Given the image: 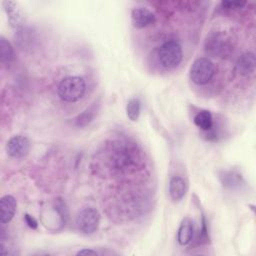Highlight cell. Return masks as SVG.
<instances>
[{
    "mask_svg": "<svg viewBox=\"0 0 256 256\" xmlns=\"http://www.w3.org/2000/svg\"><path fill=\"white\" fill-rule=\"evenodd\" d=\"M104 152V165L114 172H128L134 170L141 162V151L135 143L126 140L110 142L102 151Z\"/></svg>",
    "mask_w": 256,
    "mask_h": 256,
    "instance_id": "cell-1",
    "label": "cell"
},
{
    "mask_svg": "<svg viewBox=\"0 0 256 256\" xmlns=\"http://www.w3.org/2000/svg\"><path fill=\"white\" fill-rule=\"evenodd\" d=\"M86 84L79 76H68L61 80L57 92L59 97L65 102H76L85 93Z\"/></svg>",
    "mask_w": 256,
    "mask_h": 256,
    "instance_id": "cell-2",
    "label": "cell"
},
{
    "mask_svg": "<svg viewBox=\"0 0 256 256\" xmlns=\"http://www.w3.org/2000/svg\"><path fill=\"white\" fill-rule=\"evenodd\" d=\"M182 47L175 40L164 42L158 50L159 62L163 67L168 69L177 67L182 61Z\"/></svg>",
    "mask_w": 256,
    "mask_h": 256,
    "instance_id": "cell-3",
    "label": "cell"
},
{
    "mask_svg": "<svg viewBox=\"0 0 256 256\" xmlns=\"http://www.w3.org/2000/svg\"><path fill=\"white\" fill-rule=\"evenodd\" d=\"M215 74V65L213 62L206 58H197L190 68V79L197 85H204L208 83Z\"/></svg>",
    "mask_w": 256,
    "mask_h": 256,
    "instance_id": "cell-4",
    "label": "cell"
},
{
    "mask_svg": "<svg viewBox=\"0 0 256 256\" xmlns=\"http://www.w3.org/2000/svg\"><path fill=\"white\" fill-rule=\"evenodd\" d=\"M100 223L99 212L92 207L83 208L76 217V225L78 229L84 234L94 233Z\"/></svg>",
    "mask_w": 256,
    "mask_h": 256,
    "instance_id": "cell-5",
    "label": "cell"
},
{
    "mask_svg": "<svg viewBox=\"0 0 256 256\" xmlns=\"http://www.w3.org/2000/svg\"><path fill=\"white\" fill-rule=\"evenodd\" d=\"M30 147L31 144L27 137L22 135H15L11 137L6 143V152L13 158H23L28 155Z\"/></svg>",
    "mask_w": 256,
    "mask_h": 256,
    "instance_id": "cell-6",
    "label": "cell"
},
{
    "mask_svg": "<svg viewBox=\"0 0 256 256\" xmlns=\"http://www.w3.org/2000/svg\"><path fill=\"white\" fill-rule=\"evenodd\" d=\"M229 49L227 38L221 33L210 34L205 41V50L216 56H223Z\"/></svg>",
    "mask_w": 256,
    "mask_h": 256,
    "instance_id": "cell-7",
    "label": "cell"
},
{
    "mask_svg": "<svg viewBox=\"0 0 256 256\" xmlns=\"http://www.w3.org/2000/svg\"><path fill=\"white\" fill-rule=\"evenodd\" d=\"M131 22L136 28H144L155 22V15L147 8L137 7L131 11Z\"/></svg>",
    "mask_w": 256,
    "mask_h": 256,
    "instance_id": "cell-8",
    "label": "cell"
},
{
    "mask_svg": "<svg viewBox=\"0 0 256 256\" xmlns=\"http://www.w3.org/2000/svg\"><path fill=\"white\" fill-rule=\"evenodd\" d=\"M17 201L12 195H5L0 200V222L1 224L9 223L15 215Z\"/></svg>",
    "mask_w": 256,
    "mask_h": 256,
    "instance_id": "cell-9",
    "label": "cell"
},
{
    "mask_svg": "<svg viewBox=\"0 0 256 256\" xmlns=\"http://www.w3.org/2000/svg\"><path fill=\"white\" fill-rule=\"evenodd\" d=\"M256 67V58L252 52L242 54L236 63V70L242 76H249L253 74Z\"/></svg>",
    "mask_w": 256,
    "mask_h": 256,
    "instance_id": "cell-10",
    "label": "cell"
},
{
    "mask_svg": "<svg viewBox=\"0 0 256 256\" xmlns=\"http://www.w3.org/2000/svg\"><path fill=\"white\" fill-rule=\"evenodd\" d=\"M187 183L180 176H173L169 181V195L173 201H180L187 192Z\"/></svg>",
    "mask_w": 256,
    "mask_h": 256,
    "instance_id": "cell-11",
    "label": "cell"
},
{
    "mask_svg": "<svg viewBox=\"0 0 256 256\" xmlns=\"http://www.w3.org/2000/svg\"><path fill=\"white\" fill-rule=\"evenodd\" d=\"M193 235H194L193 221L190 218L186 217L182 220L177 232L178 243L182 246L189 244L193 238Z\"/></svg>",
    "mask_w": 256,
    "mask_h": 256,
    "instance_id": "cell-12",
    "label": "cell"
},
{
    "mask_svg": "<svg viewBox=\"0 0 256 256\" xmlns=\"http://www.w3.org/2000/svg\"><path fill=\"white\" fill-rule=\"evenodd\" d=\"M194 124L204 132L211 131L213 128L212 114L207 110H201L194 116Z\"/></svg>",
    "mask_w": 256,
    "mask_h": 256,
    "instance_id": "cell-13",
    "label": "cell"
},
{
    "mask_svg": "<svg viewBox=\"0 0 256 256\" xmlns=\"http://www.w3.org/2000/svg\"><path fill=\"white\" fill-rule=\"evenodd\" d=\"M14 58L13 47L4 37L0 38V60L3 65H8Z\"/></svg>",
    "mask_w": 256,
    "mask_h": 256,
    "instance_id": "cell-14",
    "label": "cell"
},
{
    "mask_svg": "<svg viewBox=\"0 0 256 256\" xmlns=\"http://www.w3.org/2000/svg\"><path fill=\"white\" fill-rule=\"evenodd\" d=\"M96 114V105L93 104L90 107L86 108L82 113H80L75 119H74V124L77 127H85L88 124L92 122Z\"/></svg>",
    "mask_w": 256,
    "mask_h": 256,
    "instance_id": "cell-15",
    "label": "cell"
},
{
    "mask_svg": "<svg viewBox=\"0 0 256 256\" xmlns=\"http://www.w3.org/2000/svg\"><path fill=\"white\" fill-rule=\"evenodd\" d=\"M3 5L5 7L7 15L9 16L10 22L14 25H18L22 20L21 11L18 7V4L12 1H4Z\"/></svg>",
    "mask_w": 256,
    "mask_h": 256,
    "instance_id": "cell-16",
    "label": "cell"
},
{
    "mask_svg": "<svg viewBox=\"0 0 256 256\" xmlns=\"http://www.w3.org/2000/svg\"><path fill=\"white\" fill-rule=\"evenodd\" d=\"M141 111V102L138 98H131L126 105V113L131 121H136L139 118Z\"/></svg>",
    "mask_w": 256,
    "mask_h": 256,
    "instance_id": "cell-17",
    "label": "cell"
},
{
    "mask_svg": "<svg viewBox=\"0 0 256 256\" xmlns=\"http://www.w3.org/2000/svg\"><path fill=\"white\" fill-rule=\"evenodd\" d=\"M246 5L245 2H231V1H223L221 2V6L226 10H237L241 9Z\"/></svg>",
    "mask_w": 256,
    "mask_h": 256,
    "instance_id": "cell-18",
    "label": "cell"
},
{
    "mask_svg": "<svg viewBox=\"0 0 256 256\" xmlns=\"http://www.w3.org/2000/svg\"><path fill=\"white\" fill-rule=\"evenodd\" d=\"M24 219H25L26 224H27L30 228H32V229H36V228H37L38 223H37V221L35 220V218H33L31 215H29V214H25Z\"/></svg>",
    "mask_w": 256,
    "mask_h": 256,
    "instance_id": "cell-19",
    "label": "cell"
},
{
    "mask_svg": "<svg viewBox=\"0 0 256 256\" xmlns=\"http://www.w3.org/2000/svg\"><path fill=\"white\" fill-rule=\"evenodd\" d=\"M76 255H97V252L96 251H93L91 249H82V250H79Z\"/></svg>",
    "mask_w": 256,
    "mask_h": 256,
    "instance_id": "cell-20",
    "label": "cell"
}]
</instances>
